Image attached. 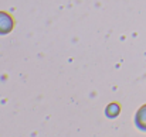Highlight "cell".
<instances>
[{
  "instance_id": "7a4b0ae2",
  "label": "cell",
  "mask_w": 146,
  "mask_h": 137,
  "mask_svg": "<svg viewBox=\"0 0 146 137\" xmlns=\"http://www.w3.org/2000/svg\"><path fill=\"white\" fill-rule=\"evenodd\" d=\"M135 122H136V124H138V127H139V129L146 130V105L145 106H142V107L138 110Z\"/></svg>"
},
{
  "instance_id": "6da1fadb",
  "label": "cell",
  "mask_w": 146,
  "mask_h": 137,
  "mask_svg": "<svg viewBox=\"0 0 146 137\" xmlns=\"http://www.w3.org/2000/svg\"><path fill=\"white\" fill-rule=\"evenodd\" d=\"M13 18L4 13V11H0V34H7L13 30Z\"/></svg>"
}]
</instances>
